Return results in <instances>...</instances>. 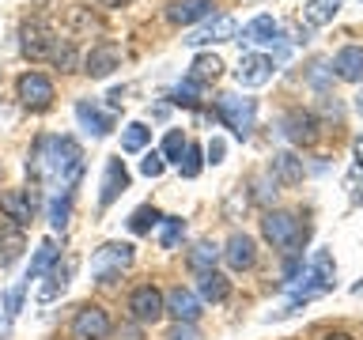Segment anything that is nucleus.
I'll use <instances>...</instances> for the list:
<instances>
[{"mask_svg": "<svg viewBox=\"0 0 363 340\" xmlns=\"http://www.w3.org/2000/svg\"><path fill=\"white\" fill-rule=\"evenodd\" d=\"M340 8H345V0H311V4L303 8V23L306 27H325Z\"/></svg>", "mask_w": 363, "mask_h": 340, "instance_id": "a878e982", "label": "nucleus"}, {"mask_svg": "<svg viewBox=\"0 0 363 340\" xmlns=\"http://www.w3.org/2000/svg\"><path fill=\"white\" fill-rule=\"evenodd\" d=\"M76 121L84 125V132H91V136H106L113 129V121L99 106H91V102H76Z\"/></svg>", "mask_w": 363, "mask_h": 340, "instance_id": "4be33fe9", "label": "nucleus"}, {"mask_svg": "<svg viewBox=\"0 0 363 340\" xmlns=\"http://www.w3.org/2000/svg\"><path fill=\"white\" fill-rule=\"evenodd\" d=\"M356 200H359V204H363V189H359V193H356Z\"/></svg>", "mask_w": 363, "mask_h": 340, "instance_id": "de8ad7c7", "label": "nucleus"}, {"mask_svg": "<svg viewBox=\"0 0 363 340\" xmlns=\"http://www.w3.org/2000/svg\"><path fill=\"white\" fill-rule=\"evenodd\" d=\"M30 181H50L53 189L72 193V186L84 174V152L72 136H38L27 159Z\"/></svg>", "mask_w": 363, "mask_h": 340, "instance_id": "f257e3e1", "label": "nucleus"}, {"mask_svg": "<svg viewBox=\"0 0 363 340\" xmlns=\"http://www.w3.org/2000/svg\"><path fill=\"white\" fill-rule=\"evenodd\" d=\"M68 212H72V193H61V197L50 200V223H53V231H65V227H68Z\"/></svg>", "mask_w": 363, "mask_h": 340, "instance_id": "473e14b6", "label": "nucleus"}, {"mask_svg": "<svg viewBox=\"0 0 363 340\" xmlns=\"http://www.w3.org/2000/svg\"><path fill=\"white\" fill-rule=\"evenodd\" d=\"M197 291H201V299L204 302H223L227 295H231V283H227V276H220V272H197Z\"/></svg>", "mask_w": 363, "mask_h": 340, "instance_id": "b1692460", "label": "nucleus"}, {"mask_svg": "<svg viewBox=\"0 0 363 340\" xmlns=\"http://www.w3.org/2000/svg\"><path fill=\"white\" fill-rule=\"evenodd\" d=\"M163 170H167V163H163V155H159V152H147V155L140 159V174H144V178H159Z\"/></svg>", "mask_w": 363, "mask_h": 340, "instance_id": "4c0bfd02", "label": "nucleus"}, {"mask_svg": "<svg viewBox=\"0 0 363 340\" xmlns=\"http://www.w3.org/2000/svg\"><path fill=\"white\" fill-rule=\"evenodd\" d=\"M220 72H223V61L216 53H201V57H193V64H189V79L193 84H216L220 79Z\"/></svg>", "mask_w": 363, "mask_h": 340, "instance_id": "5701e85b", "label": "nucleus"}, {"mask_svg": "<svg viewBox=\"0 0 363 340\" xmlns=\"http://www.w3.org/2000/svg\"><path fill=\"white\" fill-rule=\"evenodd\" d=\"M68 272H72V265H53L50 268V283L38 291V302H53L57 295L65 291V283H68Z\"/></svg>", "mask_w": 363, "mask_h": 340, "instance_id": "c85d7f7f", "label": "nucleus"}, {"mask_svg": "<svg viewBox=\"0 0 363 340\" xmlns=\"http://www.w3.org/2000/svg\"><path fill=\"white\" fill-rule=\"evenodd\" d=\"M16 91H19V102L27 110H45L53 102V84H50V76H42V72H23Z\"/></svg>", "mask_w": 363, "mask_h": 340, "instance_id": "0eeeda50", "label": "nucleus"}, {"mask_svg": "<svg viewBox=\"0 0 363 340\" xmlns=\"http://www.w3.org/2000/svg\"><path fill=\"white\" fill-rule=\"evenodd\" d=\"M333 283H337V265H333V257H329L325 249H318V254L311 257V265L303 268L299 283H288V288H291V302L284 306V310H277L272 317H288V314H295V310H299V302H311V299H318V295L333 291Z\"/></svg>", "mask_w": 363, "mask_h": 340, "instance_id": "f03ea898", "label": "nucleus"}, {"mask_svg": "<svg viewBox=\"0 0 363 340\" xmlns=\"http://www.w3.org/2000/svg\"><path fill=\"white\" fill-rule=\"evenodd\" d=\"M57 257H61V249H57V242L53 238H42L38 242V249H34V261H30V268H27V276L23 280H38V276H45V272H50L53 265H57Z\"/></svg>", "mask_w": 363, "mask_h": 340, "instance_id": "412c9836", "label": "nucleus"}, {"mask_svg": "<svg viewBox=\"0 0 363 340\" xmlns=\"http://www.w3.org/2000/svg\"><path fill=\"white\" fill-rule=\"evenodd\" d=\"M163 163H182V155H186V140H182V132L178 129H170L167 132V140H163Z\"/></svg>", "mask_w": 363, "mask_h": 340, "instance_id": "f704fd0d", "label": "nucleus"}, {"mask_svg": "<svg viewBox=\"0 0 363 340\" xmlns=\"http://www.w3.org/2000/svg\"><path fill=\"white\" fill-rule=\"evenodd\" d=\"M216 118L227 121V129L238 140H246L250 129H254V118H257V102L242 98V95H216Z\"/></svg>", "mask_w": 363, "mask_h": 340, "instance_id": "7ed1b4c3", "label": "nucleus"}, {"mask_svg": "<svg viewBox=\"0 0 363 340\" xmlns=\"http://www.w3.org/2000/svg\"><path fill=\"white\" fill-rule=\"evenodd\" d=\"M261 231H265V238L277 249H284V254H291V249L306 238V231L299 227V220H295L291 212H269L265 220H261Z\"/></svg>", "mask_w": 363, "mask_h": 340, "instance_id": "423d86ee", "label": "nucleus"}, {"mask_svg": "<svg viewBox=\"0 0 363 340\" xmlns=\"http://www.w3.org/2000/svg\"><path fill=\"white\" fill-rule=\"evenodd\" d=\"M106 98H110V106H113V110H118V106H121V98H125V91H121V87H113V91H110V95H106Z\"/></svg>", "mask_w": 363, "mask_h": 340, "instance_id": "a19ab883", "label": "nucleus"}, {"mask_svg": "<svg viewBox=\"0 0 363 340\" xmlns=\"http://www.w3.org/2000/svg\"><path fill=\"white\" fill-rule=\"evenodd\" d=\"M170 340H201V336H197V329H193V325L178 322L174 329H170Z\"/></svg>", "mask_w": 363, "mask_h": 340, "instance_id": "58836bf2", "label": "nucleus"}, {"mask_svg": "<svg viewBox=\"0 0 363 340\" xmlns=\"http://www.w3.org/2000/svg\"><path fill=\"white\" fill-rule=\"evenodd\" d=\"M170 98H174L178 102V106H197V84H193V79H186V84H182V87H174V91H170Z\"/></svg>", "mask_w": 363, "mask_h": 340, "instance_id": "e433bc0d", "label": "nucleus"}, {"mask_svg": "<svg viewBox=\"0 0 363 340\" xmlns=\"http://www.w3.org/2000/svg\"><path fill=\"white\" fill-rule=\"evenodd\" d=\"M272 38H280V23L272 16H257L254 23H246V30H242V42H272Z\"/></svg>", "mask_w": 363, "mask_h": 340, "instance_id": "bb28decb", "label": "nucleus"}, {"mask_svg": "<svg viewBox=\"0 0 363 340\" xmlns=\"http://www.w3.org/2000/svg\"><path fill=\"white\" fill-rule=\"evenodd\" d=\"M352 291H356V295H363V280H359V283H356V288H352Z\"/></svg>", "mask_w": 363, "mask_h": 340, "instance_id": "49530a36", "label": "nucleus"}, {"mask_svg": "<svg viewBox=\"0 0 363 340\" xmlns=\"http://www.w3.org/2000/svg\"><path fill=\"white\" fill-rule=\"evenodd\" d=\"M118 64H121V50H118L113 42H99L95 50L84 57V72H87L91 79H106Z\"/></svg>", "mask_w": 363, "mask_h": 340, "instance_id": "9d476101", "label": "nucleus"}, {"mask_svg": "<svg viewBox=\"0 0 363 340\" xmlns=\"http://www.w3.org/2000/svg\"><path fill=\"white\" fill-rule=\"evenodd\" d=\"M95 4H102V8H125V4H133V0H95Z\"/></svg>", "mask_w": 363, "mask_h": 340, "instance_id": "37998d69", "label": "nucleus"}, {"mask_svg": "<svg viewBox=\"0 0 363 340\" xmlns=\"http://www.w3.org/2000/svg\"><path fill=\"white\" fill-rule=\"evenodd\" d=\"M325 340H352L348 333H325Z\"/></svg>", "mask_w": 363, "mask_h": 340, "instance_id": "c03bdc74", "label": "nucleus"}, {"mask_svg": "<svg viewBox=\"0 0 363 340\" xmlns=\"http://www.w3.org/2000/svg\"><path fill=\"white\" fill-rule=\"evenodd\" d=\"M72 333L76 340H102L110 333V317L102 306H84V310L76 314V322H72Z\"/></svg>", "mask_w": 363, "mask_h": 340, "instance_id": "9b49d317", "label": "nucleus"}, {"mask_svg": "<svg viewBox=\"0 0 363 340\" xmlns=\"http://www.w3.org/2000/svg\"><path fill=\"white\" fill-rule=\"evenodd\" d=\"M216 261H220V249H216L212 242H197L189 249V268L193 272H212Z\"/></svg>", "mask_w": 363, "mask_h": 340, "instance_id": "cd10ccee", "label": "nucleus"}, {"mask_svg": "<svg viewBox=\"0 0 363 340\" xmlns=\"http://www.w3.org/2000/svg\"><path fill=\"white\" fill-rule=\"evenodd\" d=\"M163 310L174 314L178 322L193 325V322L201 317V299H197V295H193L189 288H170V291L163 295Z\"/></svg>", "mask_w": 363, "mask_h": 340, "instance_id": "f8f14e48", "label": "nucleus"}, {"mask_svg": "<svg viewBox=\"0 0 363 340\" xmlns=\"http://www.w3.org/2000/svg\"><path fill=\"white\" fill-rule=\"evenodd\" d=\"M333 72H337V79H345V84H363V50L359 45H345V50L333 57Z\"/></svg>", "mask_w": 363, "mask_h": 340, "instance_id": "a211bd4d", "label": "nucleus"}, {"mask_svg": "<svg viewBox=\"0 0 363 340\" xmlns=\"http://www.w3.org/2000/svg\"><path fill=\"white\" fill-rule=\"evenodd\" d=\"M125 189H129V170H125L121 155H113V159H106V174H102V193H99V208L106 212Z\"/></svg>", "mask_w": 363, "mask_h": 340, "instance_id": "1a4fd4ad", "label": "nucleus"}, {"mask_svg": "<svg viewBox=\"0 0 363 340\" xmlns=\"http://www.w3.org/2000/svg\"><path fill=\"white\" fill-rule=\"evenodd\" d=\"M129 265H133V246L129 242H106V246L95 249V257H91V276L110 283L113 276H121Z\"/></svg>", "mask_w": 363, "mask_h": 340, "instance_id": "39448f33", "label": "nucleus"}, {"mask_svg": "<svg viewBox=\"0 0 363 340\" xmlns=\"http://www.w3.org/2000/svg\"><path fill=\"white\" fill-rule=\"evenodd\" d=\"M0 212H4L16 227H27V223L34 220V200H30V193H23V189L0 193Z\"/></svg>", "mask_w": 363, "mask_h": 340, "instance_id": "2eb2a0df", "label": "nucleus"}, {"mask_svg": "<svg viewBox=\"0 0 363 340\" xmlns=\"http://www.w3.org/2000/svg\"><path fill=\"white\" fill-rule=\"evenodd\" d=\"M201 166H204V152H201L197 144H186V159L178 163L182 178H197V174H201Z\"/></svg>", "mask_w": 363, "mask_h": 340, "instance_id": "72a5a7b5", "label": "nucleus"}, {"mask_svg": "<svg viewBox=\"0 0 363 340\" xmlns=\"http://www.w3.org/2000/svg\"><path fill=\"white\" fill-rule=\"evenodd\" d=\"M223 257H227V265H231L235 272H242L254 265V257H257V249H254V238L250 234H231L227 238V249H223Z\"/></svg>", "mask_w": 363, "mask_h": 340, "instance_id": "6ab92c4d", "label": "nucleus"}, {"mask_svg": "<svg viewBox=\"0 0 363 340\" xmlns=\"http://www.w3.org/2000/svg\"><path fill=\"white\" fill-rule=\"evenodd\" d=\"M19 38H23V53H27L30 61H53L57 50L65 45V38H57L45 19H27L19 30Z\"/></svg>", "mask_w": 363, "mask_h": 340, "instance_id": "20e7f679", "label": "nucleus"}, {"mask_svg": "<svg viewBox=\"0 0 363 340\" xmlns=\"http://www.w3.org/2000/svg\"><path fill=\"white\" fill-rule=\"evenodd\" d=\"M272 174H277V181H288V186H295V181H303V159L291 155V152H280L272 155Z\"/></svg>", "mask_w": 363, "mask_h": 340, "instance_id": "393cba45", "label": "nucleus"}, {"mask_svg": "<svg viewBox=\"0 0 363 340\" xmlns=\"http://www.w3.org/2000/svg\"><path fill=\"white\" fill-rule=\"evenodd\" d=\"M272 68H277L272 57H265V53H242V57H238V68H235V79L242 87H261V84H269Z\"/></svg>", "mask_w": 363, "mask_h": 340, "instance_id": "6e6552de", "label": "nucleus"}, {"mask_svg": "<svg viewBox=\"0 0 363 340\" xmlns=\"http://www.w3.org/2000/svg\"><path fill=\"white\" fill-rule=\"evenodd\" d=\"M159 220H163V215H159V212L152 208V204H140V208H136V212L129 215V231H133V234H147Z\"/></svg>", "mask_w": 363, "mask_h": 340, "instance_id": "7c9ffc66", "label": "nucleus"}, {"mask_svg": "<svg viewBox=\"0 0 363 340\" xmlns=\"http://www.w3.org/2000/svg\"><path fill=\"white\" fill-rule=\"evenodd\" d=\"M356 110L363 113V91H359V95H356Z\"/></svg>", "mask_w": 363, "mask_h": 340, "instance_id": "a18cd8bd", "label": "nucleus"}, {"mask_svg": "<svg viewBox=\"0 0 363 340\" xmlns=\"http://www.w3.org/2000/svg\"><path fill=\"white\" fill-rule=\"evenodd\" d=\"M235 38V19L231 16H220V19H212L208 27H201V30H193L189 34V45H208V42H231Z\"/></svg>", "mask_w": 363, "mask_h": 340, "instance_id": "aec40b11", "label": "nucleus"}, {"mask_svg": "<svg viewBox=\"0 0 363 340\" xmlns=\"http://www.w3.org/2000/svg\"><path fill=\"white\" fill-rule=\"evenodd\" d=\"M147 136H152V129H147L144 121L125 125V132H121V152H140V147L147 144Z\"/></svg>", "mask_w": 363, "mask_h": 340, "instance_id": "c756f323", "label": "nucleus"}, {"mask_svg": "<svg viewBox=\"0 0 363 340\" xmlns=\"http://www.w3.org/2000/svg\"><path fill=\"white\" fill-rule=\"evenodd\" d=\"M223 152H227L223 140H212V144H208V152H204V155H208L204 163H212V166H216V163H223Z\"/></svg>", "mask_w": 363, "mask_h": 340, "instance_id": "ea45409f", "label": "nucleus"}, {"mask_svg": "<svg viewBox=\"0 0 363 340\" xmlns=\"http://www.w3.org/2000/svg\"><path fill=\"white\" fill-rule=\"evenodd\" d=\"M359 170H363V136L356 140V174H359Z\"/></svg>", "mask_w": 363, "mask_h": 340, "instance_id": "79ce46f5", "label": "nucleus"}, {"mask_svg": "<svg viewBox=\"0 0 363 340\" xmlns=\"http://www.w3.org/2000/svg\"><path fill=\"white\" fill-rule=\"evenodd\" d=\"M129 310H133L136 322H159V317L167 314L163 310V295H159L152 283H144V288H136L129 295Z\"/></svg>", "mask_w": 363, "mask_h": 340, "instance_id": "ddd939ff", "label": "nucleus"}, {"mask_svg": "<svg viewBox=\"0 0 363 340\" xmlns=\"http://www.w3.org/2000/svg\"><path fill=\"white\" fill-rule=\"evenodd\" d=\"M284 136H288L291 144H314L318 140V121H314V113H306V110H288L284 113Z\"/></svg>", "mask_w": 363, "mask_h": 340, "instance_id": "4468645a", "label": "nucleus"}, {"mask_svg": "<svg viewBox=\"0 0 363 340\" xmlns=\"http://www.w3.org/2000/svg\"><path fill=\"white\" fill-rule=\"evenodd\" d=\"M23 249H27V234H23V227H16V223L0 227V268L16 265V261L23 257Z\"/></svg>", "mask_w": 363, "mask_h": 340, "instance_id": "f3484780", "label": "nucleus"}, {"mask_svg": "<svg viewBox=\"0 0 363 340\" xmlns=\"http://www.w3.org/2000/svg\"><path fill=\"white\" fill-rule=\"evenodd\" d=\"M212 0H170L167 4V19L178 23V27H189V23H197L204 16H212Z\"/></svg>", "mask_w": 363, "mask_h": 340, "instance_id": "dca6fc26", "label": "nucleus"}, {"mask_svg": "<svg viewBox=\"0 0 363 340\" xmlns=\"http://www.w3.org/2000/svg\"><path fill=\"white\" fill-rule=\"evenodd\" d=\"M23 291H27V280H16V283L8 288V295H4V314H8V317H16V314H19Z\"/></svg>", "mask_w": 363, "mask_h": 340, "instance_id": "c9c22d12", "label": "nucleus"}, {"mask_svg": "<svg viewBox=\"0 0 363 340\" xmlns=\"http://www.w3.org/2000/svg\"><path fill=\"white\" fill-rule=\"evenodd\" d=\"M163 231H159V242H163V249H174L182 242V234H186V223L178 220V215H163Z\"/></svg>", "mask_w": 363, "mask_h": 340, "instance_id": "2f4dec72", "label": "nucleus"}]
</instances>
